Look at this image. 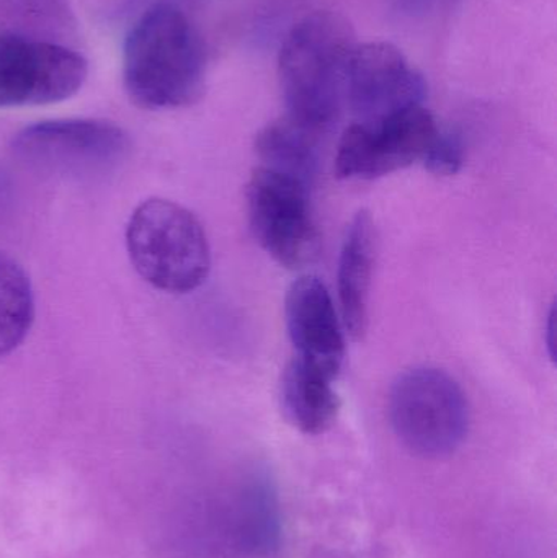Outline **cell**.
I'll return each instance as SVG.
<instances>
[{
	"mask_svg": "<svg viewBox=\"0 0 557 558\" xmlns=\"http://www.w3.org/2000/svg\"><path fill=\"white\" fill-rule=\"evenodd\" d=\"M123 84L143 110H175L202 98L205 45L182 10L157 3L134 23L124 39Z\"/></svg>",
	"mask_w": 557,
	"mask_h": 558,
	"instance_id": "1",
	"label": "cell"
},
{
	"mask_svg": "<svg viewBox=\"0 0 557 558\" xmlns=\"http://www.w3.org/2000/svg\"><path fill=\"white\" fill-rule=\"evenodd\" d=\"M355 48L352 25L339 13H311L293 26L278 58L288 118L317 134L336 123Z\"/></svg>",
	"mask_w": 557,
	"mask_h": 558,
	"instance_id": "2",
	"label": "cell"
},
{
	"mask_svg": "<svg viewBox=\"0 0 557 558\" xmlns=\"http://www.w3.org/2000/svg\"><path fill=\"white\" fill-rule=\"evenodd\" d=\"M126 248L144 281L170 294L195 291L211 270V248L199 219L179 203L149 198L126 226Z\"/></svg>",
	"mask_w": 557,
	"mask_h": 558,
	"instance_id": "3",
	"label": "cell"
},
{
	"mask_svg": "<svg viewBox=\"0 0 557 558\" xmlns=\"http://www.w3.org/2000/svg\"><path fill=\"white\" fill-rule=\"evenodd\" d=\"M389 420L399 441L419 458L453 454L470 428V407L460 384L437 367H414L392 384Z\"/></svg>",
	"mask_w": 557,
	"mask_h": 558,
	"instance_id": "4",
	"label": "cell"
},
{
	"mask_svg": "<svg viewBox=\"0 0 557 558\" xmlns=\"http://www.w3.org/2000/svg\"><path fill=\"white\" fill-rule=\"evenodd\" d=\"M130 134L107 120L69 118L29 124L13 136L12 153L51 175L92 179L117 170L130 157Z\"/></svg>",
	"mask_w": 557,
	"mask_h": 558,
	"instance_id": "5",
	"label": "cell"
},
{
	"mask_svg": "<svg viewBox=\"0 0 557 558\" xmlns=\"http://www.w3.org/2000/svg\"><path fill=\"white\" fill-rule=\"evenodd\" d=\"M87 77V59L74 49L0 35V108L61 104L77 95Z\"/></svg>",
	"mask_w": 557,
	"mask_h": 558,
	"instance_id": "6",
	"label": "cell"
},
{
	"mask_svg": "<svg viewBox=\"0 0 557 558\" xmlns=\"http://www.w3.org/2000/svg\"><path fill=\"white\" fill-rule=\"evenodd\" d=\"M310 189L300 180L258 167L249 180L247 216L252 234L281 267L303 265L313 251Z\"/></svg>",
	"mask_w": 557,
	"mask_h": 558,
	"instance_id": "7",
	"label": "cell"
},
{
	"mask_svg": "<svg viewBox=\"0 0 557 558\" xmlns=\"http://www.w3.org/2000/svg\"><path fill=\"white\" fill-rule=\"evenodd\" d=\"M438 131L424 105L408 108L378 124H352L337 147V177L373 180L405 169L424 159Z\"/></svg>",
	"mask_w": 557,
	"mask_h": 558,
	"instance_id": "8",
	"label": "cell"
},
{
	"mask_svg": "<svg viewBox=\"0 0 557 558\" xmlns=\"http://www.w3.org/2000/svg\"><path fill=\"white\" fill-rule=\"evenodd\" d=\"M427 84L391 43L356 45L347 78V104L359 123L378 124L424 101Z\"/></svg>",
	"mask_w": 557,
	"mask_h": 558,
	"instance_id": "9",
	"label": "cell"
},
{
	"mask_svg": "<svg viewBox=\"0 0 557 558\" xmlns=\"http://www.w3.org/2000/svg\"><path fill=\"white\" fill-rule=\"evenodd\" d=\"M284 317L294 357L336 379L346 357V340L324 282L316 277L296 279L288 289Z\"/></svg>",
	"mask_w": 557,
	"mask_h": 558,
	"instance_id": "10",
	"label": "cell"
},
{
	"mask_svg": "<svg viewBox=\"0 0 557 558\" xmlns=\"http://www.w3.org/2000/svg\"><path fill=\"white\" fill-rule=\"evenodd\" d=\"M376 231L370 213L360 211L350 222L339 260V301L343 327L360 340L368 324V298L375 267Z\"/></svg>",
	"mask_w": 557,
	"mask_h": 558,
	"instance_id": "11",
	"label": "cell"
},
{
	"mask_svg": "<svg viewBox=\"0 0 557 558\" xmlns=\"http://www.w3.org/2000/svg\"><path fill=\"white\" fill-rule=\"evenodd\" d=\"M336 379L294 357L281 379V407L288 422L304 435H323L339 413Z\"/></svg>",
	"mask_w": 557,
	"mask_h": 558,
	"instance_id": "12",
	"label": "cell"
},
{
	"mask_svg": "<svg viewBox=\"0 0 557 558\" xmlns=\"http://www.w3.org/2000/svg\"><path fill=\"white\" fill-rule=\"evenodd\" d=\"M317 136L319 134L284 117L267 124L257 134L255 150L265 169L311 186L319 167Z\"/></svg>",
	"mask_w": 557,
	"mask_h": 558,
	"instance_id": "13",
	"label": "cell"
},
{
	"mask_svg": "<svg viewBox=\"0 0 557 558\" xmlns=\"http://www.w3.org/2000/svg\"><path fill=\"white\" fill-rule=\"evenodd\" d=\"M35 320V294L25 268L0 252V357L20 347Z\"/></svg>",
	"mask_w": 557,
	"mask_h": 558,
	"instance_id": "14",
	"label": "cell"
},
{
	"mask_svg": "<svg viewBox=\"0 0 557 558\" xmlns=\"http://www.w3.org/2000/svg\"><path fill=\"white\" fill-rule=\"evenodd\" d=\"M242 537H245L252 553L268 556L277 549L280 539V518L277 497L267 478L251 481L242 501Z\"/></svg>",
	"mask_w": 557,
	"mask_h": 558,
	"instance_id": "15",
	"label": "cell"
},
{
	"mask_svg": "<svg viewBox=\"0 0 557 558\" xmlns=\"http://www.w3.org/2000/svg\"><path fill=\"white\" fill-rule=\"evenodd\" d=\"M425 169L437 177H453L464 163V147L460 137L453 133L438 131L424 159Z\"/></svg>",
	"mask_w": 557,
	"mask_h": 558,
	"instance_id": "16",
	"label": "cell"
},
{
	"mask_svg": "<svg viewBox=\"0 0 557 558\" xmlns=\"http://www.w3.org/2000/svg\"><path fill=\"white\" fill-rule=\"evenodd\" d=\"M546 343H548V353L552 360H556V308L553 305L548 315V324H546Z\"/></svg>",
	"mask_w": 557,
	"mask_h": 558,
	"instance_id": "17",
	"label": "cell"
}]
</instances>
